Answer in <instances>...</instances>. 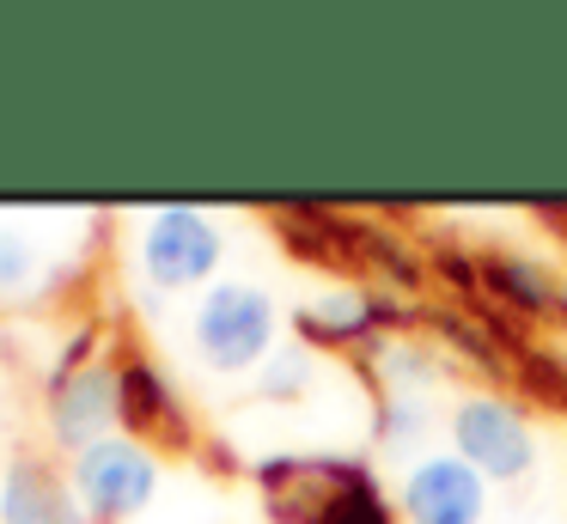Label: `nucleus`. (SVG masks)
<instances>
[{"instance_id": "423d86ee", "label": "nucleus", "mask_w": 567, "mask_h": 524, "mask_svg": "<svg viewBox=\"0 0 567 524\" xmlns=\"http://www.w3.org/2000/svg\"><path fill=\"white\" fill-rule=\"evenodd\" d=\"M396 518L403 524H482L488 512V475H476L452 445L421 451L396 482Z\"/></svg>"}, {"instance_id": "7ed1b4c3", "label": "nucleus", "mask_w": 567, "mask_h": 524, "mask_svg": "<svg viewBox=\"0 0 567 524\" xmlns=\"http://www.w3.org/2000/svg\"><path fill=\"white\" fill-rule=\"evenodd\" d=\"M452 451L488 482H525L537 470V433L530 414L501 390H470L452 402Z\"/></svg>"}, {"instance_id": "1a4fd4ad", "label": "nucleus", "mask_w": 567, "mask_h": 524, "mask_svg": "<svg viewBox=\"0 0 567 524\" xmlns=\"http://www.w3.org/2000/svg\"><path fill=\"white\" fill-rule=\"evenodd\" d=\"M403 317V305L379 299V292H360V287H336L323 292V299L299 305V336H306V348H372L379 341L384 323H396Z\"/></svg>"}, {"instance_id": "20e7f679", "label": "nucleus", "mask_w": 567, "mask_h": 524, "mask_svg": "<svg viewBox=\"0 0 567 524\" xmlns=\"http://www.w3.org/2000/svg\"><path fill=\"white\" fill-rule=\"evenodd\" d=\"M141 275L153 280L159 292H189L214 287V268H220L226 256V232L214 214H202V207H159V214L141 219Z\"/></svg>"}, {"instance_id": "2eb2a0df", "label": "nucleus", "mask_w": 567, "mask_h": 524, "mask_svg": "<svg viewBox=\"0 0 567 524\" xmlns=\"http://www.w3.org/2000/svg\"><path fill=\"white\" fill-rule=\"evenodd\" d=\"M555 317H567V287H561V299H555Z\"/></svg>"}, {"instance_id": "9b49d317", "label": "nucleus", "mask_w": 567, "mask_h": 524, "mask_svg": "<svg viewBox=\"0 0 567 524\" xmlns=\"http://www.w3.org/2000/svg\"><path fill=\"white\" fill-rule=\"evenodd\" d=\"M482 287H488L506 311H525V317H549L555 299H561L555 275L525 250H488L482 256Z\"/></svg>"}, {"instance_id": "f257e3e1", "label": "nucleus", "mask_w": 567, "mask_h": 524, "mask_svg": "<svg viewBox=\"0 0 567 524\" xmlns=\"http://www.w3.org/2000/svg\"><path fill=\"white\" fill-rule=\"evenodd\" d=\"M257 482L275 524H396V500L360 458H262Z\"/></svg>"}, {"instance_id": "4468645a", "label": "nucleus", "mask_w": 567, "mask_h": 524, "mask_svg": "<svg viewBox=\"0 0 567 524\" xmlns=\"http://www.w3.org/2000/svg\"><path fill=\"white\" fill-rule=\"evenodd\" d=\"M38 280V244L25 232H0V292H19Z\"/></svg>"}, {"instance_id": "0eeeda50", "label": "nucleus", "mask_w": 567, "mask_h": 524, "mask_svg": "<svg viewBox=\"0 0 567 524\" xmlns=\"http://www.w3.org/2000/svg\"><path fill=\"white\" fill-rule=\"evenodd\" d=\"M116 421H123V409H116V372H111V366L86 360V366H74V372L55 378L50 427H55V439H62L74 458L86 445H99V439H111Z\"/></svg>"}, {"instance_id": "ddd939ff", "label": "nucleus", "mask_w": 567, "mask_h": 524, "mask_svg": "<svg viewBox=\"0 0 567 524\" xmlns=\"http://www.w3.org/2000/svg\"><path fill=\"white\" fill-rule=\"evenodd\" d=\"M433 421L427 397H379V445L384 451H415Z\"/></svg>"}, {"instance_id": "9d476101", "label": "nucleus", "mask_w": 567, "mask_h": 524, "mask_svg": "<svg viewBox=\"0 0 567 524\" xmlns=\"http://www.w3.org/2000/svg\"><path fill=\"white\" fill-rule=\"evenodd\" d=\"M0 524H92L74 487L55 482L43 463H13L0 487Z\"/></svg>"}, {"instance_id": "6e6552de", "label": "nucleus", "mask_w": 567, "mask_h": 524, "mask_svg": "<svg viewBox=\"0 0 567 524\" xmlns=\"http://www.w3.org/2000/svg\"><path fill=\"white\" fill-rule=\"evenodd\" d=\"M116 409H123L128 439H141L147 451H153V439H159V445H177V451L189 445V414H184V402H177L172 378L153 360L116 366Z\"/></svg>"}, {"instance_id": "f03ea898", "label": "nucleus", "mask_w": 567, "mask_h": 524, "mask_svg": "<svg viewBox=\"0 0 567 524\" xmlns=\"http://www.w3.org/2000/svg\"><path fill=\"white\" fill-rule=\"evenodd\" d=\"M275 336H281V311L257 280H214L189 311V348L220 378L262 372V360L281 348Z\"/></svg>"}, {"instance_id": "39448f33", "label": "nucleus", "mask_w": 567, "mask_h": 524, "mask_svg": "<svg viewBox=\"0 0 567 524\" xmlns=\"http://www.w3.org/2000/svg\"><path fill=\"white\" fill-rule=\"evenodd\" d=\"M68 487H74V500L86 506V518L123 524V518H135V512L153 506V494H159V458H153L141 439L111 433V439H99V445H86L74 458Z\"/></svg>"}, {"instance_id": "f8f14e48", "label": "nucleus", "mask_w": 567, "mask_h": 524, "mask_svg": "<svg viewBox=\"0 0 567 524\" xmlns=\"http://www.w3.org/2000/svg\"><path fill=\"white\" fill-rule=\"evenodd\" d=\"M311 378H318V360H311V348L299 341V348H275L269 360H262L257 390L269 402H293V397H306V390H311Z\"/></svg>"}]
</instances>
